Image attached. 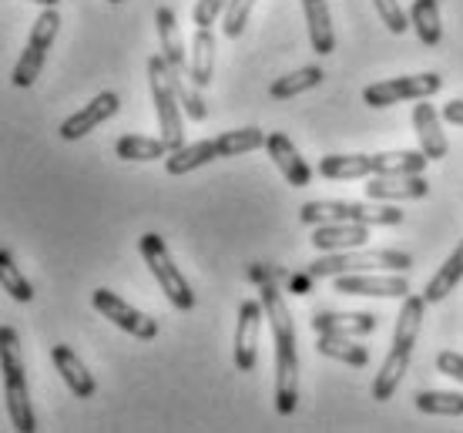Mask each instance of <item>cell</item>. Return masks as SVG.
I'll use <instances>...</instances> for the list:
<instances>
[{
	"instance_id": "8",
	"label": "cell",
	"mask_w": 463,
	"mask_h": 433,
	"mask_svg": "<svg viewBox=\"0 0 463 433\" xmlns=\"http://www.w3.org/2000/svg\"><path fill=\"white\" fill-rule=\"evenodd\" d=\"M443 88V78L433 71L423 74H406V78H390V81H376L363 91V101L370 108H390L400 101H423Z\"/></svg>"
},
{
	"instance_id": "21",
	"label": "cell",
	"mask_w": 463,
	"mask_h": 433,
	"mask_svg": "<svg viewBox=\"0 0 463 433\" xmlns=\"http://www.w3.org/2000/svg\"><path fill=\"white\" fill-rule=\"evenodd\" d=\"M188 78L198 88H209L215 78V34L212 27H198L192 37V58H188Z\"/></svg>"
},
{
	"instance_id": "19",
	"label": "cell",
	"mask_w": 463,
	"mask_h": 433,
	"mask_svg": "<svg viewBox=\"0 0 463 433\" xmlns=\"http://www.w3.org/2000/svg\"><path fill=\"white\" fill-rule=\"evenodd\" d=\"M302 14L309 24V41H313L316 54H333L336 51V34H333V14L326 0H302Z\"/></svg>"
},
{
	"instance_id": "22",
	"label": "cell",
	"mask_w": 463,
	"mask_h": 433,
	"mask_svg": "<svg viewBox=\"0 0 463 433\" xmlns=\"http://www.w3.org/2000/svg\"><path fill=\"white\" fill-rule=\"evenodd\" d=\"M215 158H219V145H215V138H205V141L182 145V148L168 152V158H165V172H168V175H188V172H195V168L215 162Z\"/></svg>"
},
{
	"instance_id": "3",
	"label": "cell",
	"mask_w": 463,
	"mask_h": 433,
	"mask_svg": "<svg viewBox=\"0 0 463 433\" xmlns=\"http://www.w3.org/2000/svg\"><path fill=\"white\" fill-rule=\"evenodd\" d=\"M413 259L400 249H349V252H323V259L309 262L306 276L313 279H336L349 272H406Z\"/></svg>"
},
{
	"instance_id": "36",
	"label": "cell",
	"mask_w": 463,
	"mask_h": 433,
	"mask_svg": "<svg viewBox=\"0 0 463 433\" xmlns=\"http://www.w3.org/2000/svg\"><path fill=\"white\" fill-rule=\"evenodd\" d=\"M252 7H255V0H229L225 17H222V31H225V37H232V41H235V37H242Z\"/></svg>"
},
{
	"instance_id": "9",
	"label": "cell",
	"mask_w": 463,
	"mask_h": 433,
	"mask_svg": "<svg viewBox=\"0 0 463 433\" xmlns=\"http://www.w3.org/2000/svg\"><path fill=\"white\" fill-rule=\"evenodd\" d=\"M91 303L101 316L111 319L118 329H125L128 336H135V340H155V336H158V319H151L148 313L128 306L125 299L115 296L111 289H94Z\"/></svg>"
},
{
	"instance_id": "25",
	"label": "cell",
	"mask_w": 463,
	"mask_h": 433,
	"mask_svg": "<svg viewBox=\"0 0 463 433\" xmlns=\"http://www.w3.org/2000/svg\"><path fill=\"white\" fill-rule=\"evenodd\" d=\"M423 313H427V296H403V306H400V316H396L393 329V346H400V350H413L417 346Z\"/></svg>"
},
{
	"instance_id": "40",
	"label": "cell",
	"mask_w": 463,
	"mask_h": 433,
	"mask_svg": "<svg viewBox=\"0 0 463 433\" xmlns=\"http://www.w3.org/2000/svg\"><path fill=\"white\" fill-rule=\"evenodd\" d=\"M443 118H447L450 125H460V128H463V101H460V98L443 108Z\"/></svg>"
},
{
	"instance_id": "13",
	"label": "cell",
	"mask_w": 463,
	"mask_h": 433,
	"mask_svg": "<svg viewBox=\"0 0 463 433\" xmlns=\"http://www.w3.org/2000/svg\"><path fill=\"white\" fill-rule=\"evenodd\" d=\"M118 108H121V101H118L115 91H101L98 98H94L91 105H84L81 111H74V115L61 125V138L64 141H78L84 138V135H91L98 125H105L108 118L118 115Z\"/></svg>"
},
{
	"instance_id": "27",
	"label": "cell",
	"mask_w": 463,
	"mask_h": 433,
	"mask_svg": "<svg viewBox=\"0 0 463 433\" xmlns=\"http://www.w3.org/2000/svg\"><path fill=\"white\" fill-rule=\"evenodd\" d=\"M410 27L417 31L420 44L437 47L443 41V24H440V0H413L410 7Z\"/></svg>"
},
{
	"instance_id": "4",
	"label": "cell",
	"mask_w": 463,
	"mask_h": 433,
	"mask_svg": "<svg viewBox=\"0 0 463 433\" xmlns=\"http://www.w3.org/2000/svg\"><path fill=\"white\" fill-rule=\"evenodd\" d=\"M302 225H326V222H363V225H400L403 212L396 205H383V202H346V199H319L306 202L299 209Z\"/></svg>"
},
{
	"instance_id": "5",
	"label": "cell",
	"mask_w": 463,
	"mask_h": 433,
	"mask_svg": "<svg viewBox=\"0 0 463 433\" xmlns=\"http://www.w3.org/2000/svg\"><path fill=\"white\" fill-rule=\"evenodd\" d=\"M138 249H141L145 266H148L151 276H155V282H158L162 293L168 296V303H172L175 309L188 313V309L195 306V293H192V286H188L185 276L178 272V266H175V259H172V252H168V246H165L162 235L145 232L138 239Z\"/></svg>"
},
{
	"instance_id": "6",
	"label": "cell",
	"mask_w": 463,
	"mask_h": 433,
	"mask_svg": "<svg viewBox=\"0 0 463 433\" xmlns=\"http://www.w3.org/2000/svg\"><path fill=\"white\" fill-rule=\"evenodd\" d=\"M148 81H151V98H155V115H158V131L168 148H182L185 145V125H182V105L178 94L172 88V71L162 54L148 58Z\"/></svg>"
},
{
	"instance_id": "16",
	"label": "cell",
	"mask_w": 463,
	"mask_h": 433,
	"mask_svg": "<svg viewBox=\"0 0 463 433\" xmlns=\"http://www.w3.org/2000/svg\"><path fill=\"white\" fill-rule=\"evenodd\" d=\"M413 128H417V138H420V152L427 155L430 162L447 158L450 145H447V135L440 128V115L433 111V105H427V98L417 101V108H413Z\"/></svg>"
},
{
	"instance_id": "10",
	"label": "cell",
	"mask_w": 463,
	"mask_h": 433,
	"mask_svg": "<svg viewBox=\"0 0 463 433\" xmlns=\"http://www.w3.org/2000/svg\"><path fill=\"white\" fill-rule=\"evenodd\" d=\"M336 293L343 296H380V299H403L410 296L406 272H390V276H373V272H349L336 276Z\"/></svg>"
},
{
	"instance_id": "18",
	"label": "cell",
	"mask_w": 463,
	"mask_h": 433,
	"mask_svg": "<svg viewBox=\"0 0 463 433\" xmlns=\"http://www.w3.org/2000/svg\"><path fill=\"white\" fill-rule=\"evenodd\" d=\"M155 24H158V41H162V58L168 61V68L175 74H188V58H185V41L178 31L172 7H158L155 11Z\"/></svg>"
},
{
	"instance_id": "29",
	"label": "cell",
	"mask_w": 463,
	"mask_h": 433,
	"mask_svg": "<svg viewBox=\"0 0 463 433\" xmlns=\"http://www.w3.org/2000/svg\"><path fill=\"white\" fill-rule=\"evenodd\" d=\"M316 350L329 356V360H339V363L346 366H366L370 363V350L366 346H359L356 336H333V333H319V343H316Z\"/></svg>"
},
{
	"instance_id": "37",
	"label": "cell",
	"mask_w": 463,
	"mask_h": 433,
	"mask_svg": "<svg viewBox=\"0 0 463 433\" xmlns=\"http://www.w3.org/2000/svg\"><path fill=\"white\" fill-rule=\"evenodd\" d=\"M376 4V11H380V21L386 24V31L390 34H406V11L400 7V0H373Z\"/></svg>"
},
{
	"instance_id": "2",
	"label": "cell",
	"mask_w": 463,
	"mask_h": 433,
	"mask_svg": "<svg viewBox=\"0 0 463 433\" xmlns=\"http://www.w3.org/2000/svg\"><path fill=\"white\" fill-rule=\"evenodd\" d=\"M0 373H4V397H7V413H11L14 430L34 433L37 420L34 410H31V390H27V366H24L21 336L11 326H0Z\"/></svg>"
},
{
	"instance_id": "14",
	"label": "cell",
	"mask_w": 463,
	"mask_h": 433,
	"mask_svg": "<svg viewBox=\"0 0 463 433\" xmlns=\"http://www.w3.org/2000/svg\"><path fill=\"white\" fill-rule=\"evenodd\" d=\"M430 182L423 175H373L366 178V199L376 202H413L427 199Z\"/></svg>"
},
{
	"instance_id": "32",
	"label": "cell",
	"mask_w": 463,
	"mask_h": 433,
	"mask_svg": "<svg viewBox=\"0 0 463 433\" xmlns=\"http://www.w3.org/2000/svg\"><path fill=\"white\" fill-rule=\"evenodd\" d=\"M219 158H235V155H245V152H259V148H266V131L262 128H235V131H222L219 138Z\"/></svg>"
},
{
	"instance_id": "31",
	"label": "cell",
	"mask_w": 463,
	"mask_h": 433,
	"mask_svg": "<svg viewBox=\"0 0 463 433\" xmlns=\"http://www.w3.org/2000/svg\"><path fill=\"white\" fill-rule=\"evenodd\" d=\"M376 158V175H423V168L430 165V158L423 152H380Z\"/></svg>"
},
{
	"instance_id": "41",
	"label": "cell",
	"mask_w": 463,
	"mask_h": 433,
	"mask_svg": "<svg viewBox=\"0 0 463 433\" xmlns=\"http://www.w3.org/2000/svg\"><path fill=\"white\" fill-rule=\"evenodd\" d=\"M31 4H41V7H58L61 0H31Z\"/></svg>"
},
{
	"instance_id": "7",
	"label": "cell",
	"mask_w": 463,
	"mask_h": 433,
	"mask_svg": "<svg viewBox=\"0 0 463 433\" xmlns=\"http://www.w3.org/2000/svg\"><path fill=\"white\" fill-rule=\"evenodd\" d=\"M58 27H61V17L54 7H44L41 17L34 21L31 27V37H27V47L21 51V61H17V68H14L11 81L17 88H31L37 81V74L44 68L47 61V51L54 44V37H58Z\"/></svg>"
},
{
	"instance_id": "15",
	"label": "cell",
	"mask_w": 463,
	"mask_h": 433,
	"mask_svg": "<svg viewBox=\"0 0 463 433\" xmlns=\"http://www.w3.org/2000/svg\"><path fill=\"white\" fill-rule=\"evenodd\" d=\"M370 242V225L363 222H326L316 225L313 246L319 252H349V249H363Z\"/></svg>"
},
{
	"instance_id": "1",
	"label": "cell",
	"mask_w": 463,
	"mask_h": 433,
	"mask_svg": "<svg viewBox=\"0 0 463 433\" xmlns=\"http://www.w3.org/2000/svg\"><path fill=\"white\" fill-rule=\"evenodd\" d=\"M262 309L272 326V343H276V410L289 417L299 407V353H296V326L292 313L276 286L262 289Z\"/></svg>"
},
{
	"instance_id": "33",
	"label": "cell",
	"mask_w": 463,
	"mask_h": 433,
	"mask_svg": "<svg viewBox=\"0 0 463 433\" xmlns=\"http://www.w3.org/2000/svg\"><path fill=\"white\" fill-rule=\"evenodd\" d=\"M417 410L430 413V417H463V393H450V390H420Z\"/></svg>"
},
{
	"instance_id": "24",
	"label": "cell",
	"mask_w": 463,
	"mask_h": 433,
	"mask_svg": "<svg viewBox=\"0 0 463 433\" xmlns=\"http://www.w3.org/2000/svg\"><path fill=\"white\" fill-rule=\"evenodd\" d=\"M410 360H413V350H400V346H393V350L386 353L380 373H376V380H373V400H380V403L393 400L400 380H403V373L410 370Z\"/></svg>"
},
{
	"instance_id": "30",
	"label": "cell",
	"mask_w": 463,
	"mask_h": 433,
	"mask_svg": "<svg viewBox=\"0 0 463 433\" xmlns=\"http://www.w3.org/2000/svg\"><path fill=\"white\" fill-rule=\"evenodd\" d=\"M168 145L162 138H148V135H121L115 145V155L125 162H155V158H168Z\"/></svg>"
},
{
	"instance_id": "12",
	"label": "cell",
	"mask_w": 463,
	"mask_h": 433,
	"mask_svg": "<svg viewBox=\"0 0 463 433\" xmlns=\"http://www.w3.org/2000/svg\"><path fill=\"white\" fill-rule=\"evenodd\" d=\"M266 152H269V158L276 162V168L282 172V178H286L292 188H306L309 182H313V168L306 165V158H302L299 148L292 145L289 135H282V131H272V135H266Z\"/></svg>"
},
{
	"instance_id": "35",
	"label": "cell",
	"mask_w": 463,
	"mask_h": 433,
	"mask_svg": "<svg viewBox=\"0 0 463 433\" xmlns=\"http://www.w3.org/2000/svg\"><path fill=\"white\" fill-rule=\"evenodd\" d=\"M172 71V68H168ZM172 88L175 94H178V105H182V111H185L192 121H202V118L209 115V108H205V101H202V94H198V84L188 78V74H175L172 71Z\"/></svg>"
},
{
	"instance_id": "23",
	"label": "cell",
	"mask_w": 463,
	"mask_h": 433,
	"mask_svg": "<svg viewBox=\"0 0 463 433\" xmlns=\"http://www.w3.org/2000/svg\"><path fill=\"white\" fill-rule=\"evenodd\" d=\"M319 175L333 178V182L373 178L376 175V158L373 155H326V158H319Z\"/></svg>"
},
{
	"instance_id": "20",
	"label": "cell",
	"mask_w": 463,
	"mask_h": 433,
	"mask_svg": "<svg viewBox=\"0 0 463 433\" xmlns=\"http://www.w3.org/2000/svg\"><path fill=\"white\" fill-rule=\"evenodd\" d=\"M316 333H333V336H370L376 329L373 313H316Z\"/></svg>"
},
{
	"instance_id": "28",
	"label": "cell",
	"mask_w": 463,
	"mask_h": 433,
	"mask_svg": "<svg viewBox=\"0 0 463 433\" xmlns=\"http://www.w3.org/2000/svg\"><path fill=\"white\" fill-rule=\"evenodd\" d=\"M460 282H463V239H460V246L450 252V259L433 272V279L427 282L423 296H427V303H440V299H447Z\"/></svg>"
},
{
	"instance_id": "11",
	"label": "cell",
	"mask_w": 463,
	"mask_h": 433,
	"mask_svg": "<svg viewBox=\"0 0 463 433\" xmlns=\"http://www.w3.org/2000/svg\"><path fill=\"white\" fill-rule=\"evenodd\" d=\"M262 319H266L262 299H259V303H255V299H245V303L239 306V323H235V366H239V373H249L255 366Z\"/></svg>"
},
{
	"instance_id": "38",
	"label": "cell",
	"mask_w": 463,
	"mask_h": 433,
	"mask_svg": "<svg viewBox=\"0 0 463 433\" xmlns=\"http://www.w3.org/2000/svg\"><path fill=\"white\" fill-rule=\"evenodd\" d=\"M225 7H229V0H198L192 21H195V27H212L219 21V14H225Z\"/></svg>"
},
{
	"instance_id": "26",
	"label": "cell",
	"mask_w": 463,
	"mask_h": 433,
	"mask_svg": "<svg viewBox=\"0 0 463 433\" xmlns=\"http://www.w3.org/2000/svg\"><path fill=\"white\" fill-rule=\"evenodd\" d=\"M323 78H326V71L319 68V64L299 68V71H292V74H282V78H276V81H272V88H269V98H272V101H289V98H299V94L319 88V84H323Z\"/></svg>"
},
{
	"instance_id": "39",
	"label": "cell",
	"mask_w": 463,
	"mask_h": 433,
	"mask_svg": "<svg viewBox=\"0 0 463 433\" xmlns=\"http://www.w3.org/2000/svg\"><path fill=\"white\" fill-rule=\"evenodd\" d=\"M437 370H440L443 376L457 380V383H463V356L460 353H453V350L437 353Z\"/></svg>"
},
{
	"instance_id": "17",
	"label": "cell",
	"mask_w": 463,
	"mask_h": 433,
	"mask_svg": "<svg viewBox=\"0 0 463 433\" xmlns=\"http://www.w3.org/2000/svg\"><path fill=\"white\" fill-rule=\"evenodd\" d=\"M51 360H54V366H58L61 380L68 383V390L74 393L78 400H88L94 397V390H98V383H94V376L88 373V366L78 360V353L71 350V346H64V343H58L54 350H51Z\"/></svg>"
},
{
	"instance_id": "34",
	"label": "cell",
	"mask_w": 463,
	"mask_h": 433,
	"mask_svg": "<svg viewBox=\"0 0 463 433\" xmlns=\"http://www.w3.org/2000/svg\"><path fill=\"white\" fill-rule=\"evenodd\" d=\"M0 286H4V293L17 299V303H31L34 299V286L24 279V272L17 269V262L11 259V252H4L0 249Z\"/></svg>"
}]
</instances>
